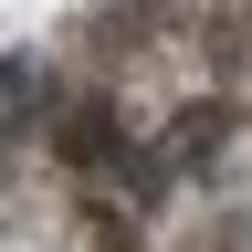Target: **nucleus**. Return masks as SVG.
Masks as SVG:
<instances>
[{
    "instance_id": "obj_2",
    "label": "nucleus",
    "mask_w": 252,
    "mask_h": 252,
    "mask_svg": "<svg viewBox=\"0 0 252 252\" xmlns=\"http://www.w3.org/2000/svg\"><path fill=\"white\" fill-rule=\"evenodd\" d=\"M220 137H231V105H189V116H179V147L158 158V168H189V158H220Z\"/></svg>"
},
{
    "instance_id": "obj_1",
    "label": "nucleus",
    "mask_w": 252,
    "mask_h": 252,
    "mask_svg": "<svg viewBox=\"0 0 252 252\" xmlns=\"http://www.w3.org/2000/svg\"><path fill=\"white\" fill-rule=\"evenodd\" d=\"M42 105H53V74H42L32 53H11V63H0V137H21Z\"/></svg>"
}]
</instances>
